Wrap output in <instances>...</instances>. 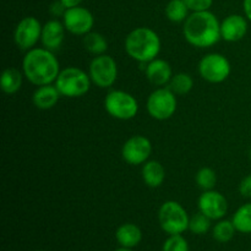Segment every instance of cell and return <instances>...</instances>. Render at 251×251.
Masks as SVG:
<instances>
[{"mask_svg":"<svg viewBox=\"0 0 251 251\" xmlns=\"http://www.w3.org/2000/svg\"><path fill=\"white\" fill-rule=\"evenodd\" d=\"M88 75L93 85L100 88H109L118 78V64L108 54L96 55L88 66Z\"/></svg>","mask_w":251,"mask_h":251,"instance_id":"obj_8","label":"cell"},{"mask_svg":"<svg viewBox=\"0 0 251 251\" xmlns=\"http://www.w3.org/2000/svg\"><path fill=\"white\" fill-rule=\"evenodd\" d=\"M60 70V64L54 51L43 47H34L26 51L22 60V73L25 77L37 87L55 82Z\"/></svg>","mask_w":251,"mask_h":251,"instance_id":"obj_1","label":"cell"},{"mask_svg":"<svg viewBox=\"0 0 251 251\" xmlns=\"http://www.w3.org/2000/svg\"><path fill=\"white\" fill-rule=\"evenodd\" d=\"M142 180L149 188H159L166 179V169L158 161H147L142 164Z\"/></svg>","mask_w":251,"mask_h":251,"instance_id":"obj_19","label":"cell"},{"mask_svg":"<svg viewBox=\"0 0 251 251\" xmlns=\"http://www.w3.org/2000/svg\"><path fill=\"white\" fill-rule=\"evenodd\" d=\"M42 24L34 16H26L16 25L14 31V42L21 50L28 51L41 41Z\"/></svg>","mask_w":251,"mask_h":251,"instance_id":"obj_10","label":"cell"},{"mask_svg":"<svg viewBox=\"0 0 251 251\" xmlns=\"http://www.w3.org/2000/svg\"><path fill=\"white\" fill-rule=\"evenodd\" d=\"M66 10L68 9L64 6V4L60 1V0H58V1H54L53 4L50 5V7H49V11H50V14L54 15L55 17H58V16L63 17Z\"/></svg>","mask_w":251,"mask_h":251,"instance_id":"obj_31","label":"cell"},{"mask_svg":"<svg viewBox=\"0 0 251 251\" xmlns=\"http://www.w3.org/2000/svg\"><path fill=\"white\" fill-rule=\"evenodd\" d=\"M36 251H44V250H36Z\"/></svg>","mask_w":251,"mask_h":251,"instance_id":"obj_36","label":"cell"},{"mask_svg":"<svg viewBox=\"0 0 251 251\" xmlns=\"http://www.w3.org/2000/svg\"><path fill=\"white\" fill-rule=\"evenodd\" d=\"M176 95H174L169 87H157L147 98V113L150 117L159 122L171 119L176 114Z\"/></svg>","mask_w":251,"mask_h":251,"instance_id":"obj_7","label":"cell"},{"mask_svg":"<svg viewBox=\"0 0 251 251\" xmlns=\"http://www.w3.org/2000/svg\"><path fill=\"white\" fill-rule=\"evenodd\" d=\"M115 239L120 247L132 249L141 243L142 232L139 226L134 223H124L118 227L115 232Z\"/></svg>","mask_w":251,"mask_h":251,"instance_id":"obj_18","label":"cell"},{"mask_svg":"<svg viewBox=\"0 0 251 251\" xmlns=\"http://www.w3.org/2000/svg\"><path fill=\"white\" fill-rule=\"evenodd\" d=\"M237 232L243 234H251V202L240 206L232 217Z\"/></svg>","mask_w":251,"mask_h":251,"instance_id":"obj_22","label":"cell"},{"mask_svg":"<svg viewBox=\"0 0 251 251\" xmlns=\"http://www.w3.org/2000/svg\"><path fill=\"white\" fill-rule=\"evenodd\" d=\"M243 9H244L245 17L251 22V0H244V2H243Z\"/></svg>","mask_w":251,"mask_h":251,"instance_id":"obj_32","label":"cell"},{"mask_svg":"<svg viewBox=\"0 0 251 251\" xmlns=\"http://www.w3.org/2000/svg\"><path fill=\"white\" fill-rule=\"evenodd\" d=\"M104 109L118 120L134 119L139 112V103L131 93L123 90H113L104 98Z\"/></svg>","mask_w":251,"mask_h":251,"instance_id":"obj_6","label":"cell"},{"mask_svg":"<svg viewBox=\"0 0 251 251\" xmlns=\"http://www.w3.org/2000/svg\"><path fill=\"white\" fill-rule=\"evenodd\" d=\"M184 2L191 12H199L210 10L213 4V0H184Z\"/></svg>","mask_w":251,"mask_h":251,"instance_id":"obj_29","label":"cell"},{"mask_svg":"<svg viewBox=\"0 0 251 251\" xmlns=\"http://www.w3.org/2000/svg\"><path fill=\"white\" fill-rule=\"evenodd\" d=\"M198 207L201 213L212 221H220L227 215L228 201L220 191L206 190L199 198Z\"/></svg>","mask_w":251,"mask_h":251,"instance_id":"obj_13","label":"cell"},{"mask_svg":"<svg viewBox=\"0 0 251 251\" xmlns=\"http://www.w3.org/2000/svg\"><path fill=\"white\" fill-rule=\"evenodd\" d=\"M65 26L59 20H49L43 25L41 43L43 48L56 51L61 48L65 39Z\"/></svg>","mask_w":251,"mask_h":251,"instance_id":"obj_15","label":"cell"},{"mask_svg":"<svg viewBox=\"0 0 251 251\" xmlns=\"http://www.w3.org/2000/svg\"><path fill=\"white\" fill-rule=\"evenodd\" d=\"M189 11L184 0H171L166 6V16L169 21L174 24L185 22L189 17Z\"/></svg>","mask_w":251,"mask_h":251,"instance_id":"obj_24","label":"cell"},{"mask_svg":"<svg viewBox=\"0 0 251 251\" xmlns=\"http://www.w3.org/2000/svg\"><path fill=\"white\" fill-rule=\"evenodd\" d=\"M152 153V144L144 135H134L124 142L122 157L130 166H140L149 161Z\"/></svg>","mask_w":251,"mask_h":251,"instance_id":"obj_11","label":"cell"},{"mask_svg":"<svg viewBox=\"0 0 251 251\" xmlns=\"http://www.w3.org/2000/svg\"><path fill=\"white\" fill-rule=\"evenodd\" d=\"M168 87L174 95L185 96L193 90L194 78L188 73H178L174 74L172 80L169 81Z\"/></svg>","mask_w":251,"mask_h":251,"instance_id":"obj_23","label":"cell"},{"mask_svg":"<svg viewBox=\"0 0 251 251\" xmlns=\"http://www.w3.org/2000/svg\"><path fill=\"white\" fill-rule=\"evenodd\" d=\"M145 75L153 86L164 87L166 85H168L169 81L173 77V70H172V66L168 61L164 60V59L156 58L146 64Z\"/></svg>","mask_w":251,"mask_h":251,"instance_id":"obj_16","label":"cell"},{"mask_svg":"<svg viewBox=\"0 0 251 251\" xmlns=\"http://www.w3.org/2000/svg\"><path fill=\"white\" fill-rule=\"evenodd\" d=\"M162 251H189V243L183 234L169 235L168 239L163 243Z\"/></svg>","mask_w":251,"mask_h":251,"instance_id":"obj_28","label":"cell"},{"mask_svg":"<svg viewBox=\"0 0 251 251\" xmlns=\"http://www.w3.org/2000/svg\"><path fill=\"white\" fill-rule=\"evenodd\" d=\"M235 229L232 220H220L212 228V237L218 243H228L234 238Z\"/></svg>","mask_w":251,"mask_h":251,"instance_id":"obj_25","label":"cell"},{"mask_svg":"<svg viewBox=\"0 0 251 251\" xmlns=\"http://www.w3.org/2000/svg\"><path fill=\"white\" fill-rule=\"evenodd\" d=\"M63 24L66 31L75 36H85L90 33L95 25L92 12L82 6L68 9L63 16Z\"/></svg>","mask_w":251,"mask_h":251,"instance_id":"obj_12","label":"cell"},{"mask_svg":"<svg viewBox=\"0 0 251 251\" xmlns=\"http://www.w3.org/2000/svg\"><path fill=\"white\" fill-rule=\"evenodd\" d=\"M211 222L212 220L208 218L207 216H205L203 213H201L199 211V213L191 216L190 222H189V230H190L193 234L196 235H202L206 234L208 230L211 229Z\"/></svg>","mask_w":251,"mask_h":251,"instance_id":"obj_27","label":"cell"},{"mask_svg":"<svg viewBox=\"0 0 251 251\" xmlns=\"http://www.w3.org/2000/svg\"><path fill=\"white\" fill-rule=\"evenodd\" d=\"M248 21L247 17L238 14L227 16L221 22V38L229 43L242 41L248 33Z\"/></svg>","mask_w":251,"mask_h":251,"instance_id":"obj_14","label":"cell"},{"mask_svg":"<svg viewBox=\"0 0 251 251\" xmlns=\"http://www.w3.org/2000/svg\"><path fill=\"white\" fill-rule=\"evenodd\" d=\"M249 157H250V159H251V147H250V150H249Z\"/></svg>","mask_w":251,"mask_h":251,"instance_id":"obj_35","label":"cell"},{"mask_svg":"<svg viewBox=\"0 0 251 251\" xmlns=\"http://www.w3.org/2000/svg\"><path fill=\"white\" fill-rule=\"evenodd\" d=\"M195 180L199 188L202 189L203 191L213 190L216 183H217V174H216V172L212 168L203 167V168L198 171L195 176Z\"/></svg>","mask_w":251,"mask_h":251,"instance_id":"obj_26","label":"cell"},{"mask_svg":"<svg viewBox=\"0 0 251 251\" xmlns=\"http://www.w3.org/2000/svg\"><path fill=\"white\" fill-rule=\"evenodd\" d=\"M82 43L86 50L95 56L105 54L108 49V41L102 33H98V32L91 31L90 33L85 34Z\"/></svg>","mask_w":251,"mask_h":251,"instance_id":"obj_21","label":"cell"},{"mask_svg":"<svg viewBox=\"0 0 251 251\" xmlns=\"http://www.w3.org/2000/svg\"><path fill=\"white\" fill-rule=\"evenodd\" d=\"M239 193L244 198H251V173L240 181Z\"/></svg>","mask_w":251,"mask_h":251,"instance_id":"obj_30","label":"cell"},{"mask_svg":"<svg viewBox=\"0 0 251 251\" xmlns=\"http://www.w3.org/2000/svg\"><path fill=\"white\" fill-rule=\"evenodd\" d=\"M127 55L139 63H150L158 56L162 42L157 32L149 27H137L126 36L124 42Z\"/></svg>","mask_w":251,"mask_h":251,"instance_id":"obj_3","label":"cell"},{"mask_svg":"<svg viewBox=\"0 0 251 251\" xmlns=\"http://www.w3.org/2000/svg\"><path fill=\"white\" fill-rule=\"evenodd\" d=\"M232 66L221 53H208L199 63V74L210 83H222L229 77Z\"/></svg>","mask_w":251,"mask_h":251,"instance_id":"obj_9","label":"cell"},{"mask_svg":"<svg viewBox=\"0 0 251 251\" xmlns=\"http://www.w3.org/2000/svg\"><path fill=\"white\" fill-rule=\"evenodd\" d=\"M24 73L16 68H6L1 74V81H0V87L2 92L6 95H15L19 92L22 87V81H24Z\"/></svg>","mask_w":251,"mask_h":251,"instance_id":"obj_20","label":"cell"},{"mask_svg":"<svg viewBox=\"0 0 251 251\" xmlns=\"http://www.w3.org/2000/svg\"><path fill=\"white\" fill-rule=\"evenodd\" d=\"M54 85L64 97L78 98L85 96L90 91L92 81L90 75L82 69L69 66L60 70Z\"/></svg>","mask_w":251,"mask_h":251,"instance_id":"obj_4","label":"cell"},{"mask_svg":"<svg viewBox=\"0 0 251 251\" xmlns=\"http://www.w3.org/2000/svg\"><path fill=\"white\" fill-rule=\"evenodd\" d=\"M185 41L196 48H210L221 41V22L217 16L207 11L191 12L183 25Z\"/></svg>","mask_w":251,"mask_h":251,"instance_id":"obj_2","label":"cell"},{"mask_svg":"<svg viewBox=\"0 0 251 251\" xmlns=\"http://www.w3.org/2000/svg\"><path fill=\"white\" fill-rule=\"evenodd\" d=\"M158 222L162 230L168 235L183 234L189 230V217L185 208L174 200L162 203L158 210Z\"/></svg>","mask_w":251,"mask_h":251,"instance_id":"obj_5","label":"cell"},{"mask_svg":"<svg viewBox=\"0 0 251 251\" xmlns=\"http://www.w3.org/2000/svg\"><path fill=\"white\" fill-rule=\"evenodd\" d=\"M60 92L55 85H44L37 87L32 96L34 107L42 110H48L55 107L60 98Z\"/></svg>","mask_w":251,"mask_h":251,"instance_id":"obj_17","label":"cell"},{"mask_svg":"<svg viewBox=\"0 0 251 251\" xmlns=\"http://www.w3.org/2000/svg\"><path fill=\"white\" fill-rule=\"evenodd\" d=\"M114 251H132L131 249H129V248H119V249H117V250H114Z\"/></svg>","mask_w":251,"mask_h":251,"instance_id":"obj_34","label":"cell"},{"mask_svg":"<svg viewBox=\"0 0 251 251\" xmlns=\"http://www.w3.org/2000/svg\"><path fill=\"white\" fill-rule=\"evenodd\" d=\"M61 2L64 4V6L66 9H71V7H76L80 6V4L82 2V0H60Z\"/></svg>","mask_w":251,"mask_h":251,"instance_id":"obj_33","label":"cell"}]
</instances>
